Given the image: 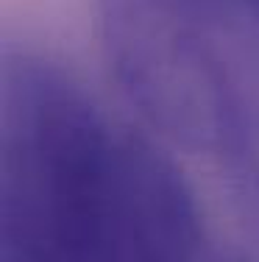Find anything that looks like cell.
Returning <instances> with one entry per match:
<instances>
[{"label":"cell","mask_w":259,"mask_h":262,"mask_svg":"<svg viewBox=\"0 0 259 262\" xmlns=\"http://www.w3.org/2000/svg\"><path fill=\"white\" fill-rule=\"evenodd\" d=\"M0 262H212L181 170L106 117L17 145L0 167Z\"/></svg>","instance_id":"obj_1"},{"label":"cell","mask_w":259,"mask_h":262,"mask_svg":"<svg viewBox=\"0 0 259 262\" xmlns=\"http://www.w3.org/2000/svg\"><path fill=\"white\" fill-rule=\"evenodd\" d=\"M103 64L159 137L212 154L245 112L231 81L220 0H92Z\"/></svg>","instance_id":"obj_2"},{"label":"cell","mask_w":259,"mask_h":262,"mask_svg":"<svg viewBox=\"0 0 259 262\" xmlns=\"http://www.w3.org/2000/svg\"><path fill=\"white\" fill-rule=\"evenodd\" d=\"M226 51L240 101L259 109V0H220Z\"/></svg>","instance_id":"obj_3"},{"label":"cell","mask_w":259,"mask_h":262,"mask_svg":"<svg viewBox=\"0 0 259 262\" xmlns=\"http://www.w3.org/2000/svg\"><path fill=\"white\" fill-rule=\"evenodd\" d=\"M237 262H251V259H245V257H240V259H237Z\"/></svg>","instance_id":"obj_4"}]
</instances>
